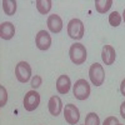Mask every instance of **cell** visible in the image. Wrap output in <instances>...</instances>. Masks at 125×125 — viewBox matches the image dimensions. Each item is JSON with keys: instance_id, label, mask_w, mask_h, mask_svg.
Masks as SVG:
<instances>
[{"instance_id": "1", "label": "cell", "mask_w": 125, "mask_h": 125, "mask_svg": "<svg viewBox=\"0 0 125 125\" xmlns=\"http://www.w3.org/2000/svg\"><path fill=\"white\" fill-rule=\"evenodd\" d=\"M69 56H70V60L74 62L75 65L84 64L85 60H86V56H88L85 46L80 43L73 44L69 49Z\"/></svg>"}, {"instance_id": "2", "label": "cell", "mask_w": 125, "mask_h": 125, "mask_svg": "<svg viewBox=\"0 0 125 125\" xmlns=\"http://www.w3.org/2000/svg\"><path fill=\"white\" fill-rule=\"evenodd\" d=\"M85 34V26L80 19H71L68 24V35L74 39L80 40Z\"/></svg>"}, {"instance_id": "3", "label": "cell", "mask_w": 125, "mask_h": 125, "mask_svg": "<svg viewBox=\"0 0 125 125\" xmlns=\"http://www.w3.org/2000/svg\"><path fill=\"white\" fill-rule=\"evenodd\" d=\"M89 78L93 85L95 86L103 85L104 80H105V71H104L103 65H100L99 62H94L89 69Z\"/></svg>"}, {"instance_id": "4", "label": "cell", "mask_w": 125, "mask_h": 125, "mask_svg": "<svg viewBox=\"0 0 125 125\" xmlns=\"http://www.w3.org/2000/svg\"><path fill=\"white\" fill-rule=\"evenodd\" d=\"M74 96L78 100H85L90 95V85L85 79H79L75 81L74 88H73Z\"/></svg>"}, {"instance_id": "5", "label": "cell", "mask_w": 125, "mask_h": 125, "mask_svg": "<svg viewBox=\"0 0 125 125\" xmlns=\"http://www.w3.org/2000/svg\"><path fill=\"white\" fill-rule=\"evenodd\" d=\"M15 75L18 81L20 83H28L31 78V66L26 61H20L15 66Z\"/></svg>"}, {"instance_id": "6", "label": "cell", "mask_w": 125, "mask_h": 125, "mask_svg": "<svg viewBox=\"0 0 125 125\" xmlns=\"http://www.w3.org/2000/svg\"><path fill=\"white\" fill-rule=\"evenodd\" d=\"M40 104V94L35 90H30L24 96V108L26 111H34Z\"/></svg>"}, {"instance_id": "7", "label": "cell", "mask_w": 125, "mask_h": 125, "mask_svg": "<svg viewBox=\"0 0 125 125\" xmlns=\"http://www.w3.org/2000/svg\"><path fill=\"white\" fill-rule=\"evenodd\" d=\"M64 118L68 124L75 125L80 119V111L74 104H68L64 108Z\"/></svg>"}, {"instance_id": "8", "label": "cell", "mask_w": 125, "mask_h": 125, "mask_svg": "<svg viewBox=\"0 0 125 125\" xmlns=\"http://www.w3.org/2000/svg\"><path fill=\"white\" fill-rule=\"evenodd\" d=\"M35 44H36L39 50H43V51L48 50L50 48V45H51V36H50V34L48 33V31H45V30H40L39 33L36 34V36H35Z\"/></svg>"}, {"instance_id": "9", "label": "cell", "mask_w": 125, "mask_h": 125, "mask_svg": "<svg viewBox=\"0 0 125 125\" xmlns=\"http://www.w3.org/2000/svg\"><path fill=\"white\" fill-rule=\"evenodd\" d=\"M46 24H48V28L51 33L54 34H58L62 30V20L59 15L56 14H53V15H49L48 20H46Z\"/></svg>"}, {"instance_id": "10", "label": "cell", "mask_w": 125, "mask_h": 125, "mask_svg": "<svg viewBox=\"0 0 125 125\" xmlns=\"http://www.w3.org/2000/svg\"><path fill=\"white\" fill-rule=\"evenodd\" d=\"M101 59H103L105 65H113L115 59H116L115 49H114L111 45H104L103 51H101Z\"/></svg>"}, {"instance_id": "11", "label": "cell", "mask_w": 125, "mask_h": 125, "mask_svg": "<svg viewBox=\"0 0 125 125\" xmlns=\"http://www.w3.org/2000/svg\"><path fill=\"white\" fill-rule=\"evenodd\" d=\"M48 109H49V113L51 114L53 116H58L59 114L61 113L62 110V103H61V99L56 95L51 96L49 99V103H48Z\"/></svg>"}, {"instance_id": "12", "label": "cell", "mask_w": 125, "mask_h": 125, "mask_svg": "<svg viewBox=\"0 0 125 125\" xmlns=\"http://www.w3.org/2000/svg\"><path fill=\"white\" fill-rule=\"evenodd\" d=\"M15 35V25H13V23L10 21H5L1 23L0 25V36L4 40H10Z\"/></svg>"}, {"instance_id": "13", "label": "cell", "mask_w": 125, "mask_h": 125, "mask_svg": "<svg viewBox=\"0 0 125 125\" xmlns=\"http://www.w3.org/2000/svg\"><path fill=\"white\" fill-rule=\"evenodd\" d=\"M71 86V81L68 75H60L56 80V90L59 94H68Z\"/></svg>"}, {"instance_id": "14", "label": "cell", "mask_w": 125, "mask_h": 125, "mask_svg": "<svg viewBox=\"0 0 125 125\" xmlns=\"http://www.w3.org/2000/svg\"><path fill=\"white\" fill-rule=\"evenodd\" d=\"M35 5H36L38 11H39L40 14L45 15V14H48V13L50 11L53 3H51V0H36Z\"/></svg>"}, {"instance_id": "15", "label": "cell", "mask_w": 125, "mask_h": 125, "mask_svg": "<svg viewBox=\"0 0 125 125\" xmlns=\"http://www.w3.org/2000/svg\"><path fill=\"white\" fill-rule=\"evenodd\" d=\"M113 5V0H95V9L100 14H105Z\"/></svg>"}, {"instance_id": "16", "label": "cell", "mask_w": 125, "mask_h": 125, "mask_svg": "<svg viewBox=\"0 0 125 125\" xmlns=\"http://www.w3.org/2000/svg\"><path fill=\"white\" fill-rule=\"evenodd\" d=\"M3 10L6 15H14L16 11V1L14 0H4L3 1Z\"/></svg>"}, {"instance_id": "17", "label": "cell", "mask_w": 125, "mask_h": 125, "mask_svg": "<svg viewBox=\"0 0 125 125\" xmlns=\"http://www.w3.org/2000/svg\"><path fill=\"white\" fill-rule=\"evenodd\" d=\"M84 125H100V119L98 114L95 113H89L85 118V124Z\"/></svg>"}, {"instance_id": "18", "label": "cell", "mask_w": 125, "mask_h": 125, "mask_svg": "<svg viewBox=\"0 0 125 125\" xmlns=\"http://www.w3.org/2000/svg\"><path fill=\"white\" fill-rule=\"evenodd\" d=\"M121 23V16L118 11H113L109 15V24L111 26H119Z\"/></svg>"}, {"instance_id": "19", "label": "cell", "mask_w": 125, "mask_h": 125, "mask_svg": "<svg viewBox=\"0 0 125 125\" xmlns=\"http://www.w3.org/2000/svg\"><path fill=\"white\" fill-rule=\"evenodd\" d=\"M41 83H43V79H41L40 75H35L33 79H31V88H33L34 90L38 89L40 85H41Z\"/></svg>"}, {"instance_id": "20", "label": "cell", "mask_w": 125, "mask_h": 125, "mask_svg": "<svg viewBox=\"0 0 125 125\" xmlns=\"http://www.w3.org/2000/svg\"><path fill=\"white\" fill-rule=\"evenodd\" d=\"M0 91H1V99H0V106H4L6 104V100H8V93L5 90L4 86H0Z\"/></svg>"}, {"instance_id": "21", "label": "cell", "mask_w": 125, "mask_h": 125, "mask_svg": "<svg viewBox=\"0 0 125 125\" xmlns=\"http://www.w3.org/2000/svg\"><path fill=\"white\" fill-rule=\"evenodd\" d=\"M116 124H119V120L115 116H108L103 123V125H116Z\"/></svg>"}, {"instance_id": "22", "label": "cell", "mask_w": 125, "mask_h": 125, "mask_svg": "<svg viewBox=\"0 0 125 125\" xmlns=\"http://www.w3.org/2000/svg\"><path fill=\"white\" fill-rule=\"evenodd\" d=\"M120 114H121V116L125 119V101L120 105Z\"/></svg>"}, {"instance_id": "23", "label": "cell", "mask_w": 125, "mask_h": 125, "mask_svg": "<svg viewBox=\"0 0 125 125\" xmlns=\"http://www.w3.org/2000/svg\"><path fill=\"white\" fill-rule=\"evenodd\" d=\"M120 93L125 96V79L121 81V84H120Z\"/></svg>"}, {"instance_id": "24", "label": "cell", "mask_w": 125, "mask_h": 125, "mask_svg": "<svg viewBox=\"0 0 125 125\" xmlns=\"http://www.w3.org/2000/svg\"><path fill=\"white\" fill-rule=\"evenodd\" d=\"M123 19H124V23H125V9H124V13H123Z\"/></svg>"}, {"instance_id": "25", "label": "cell", "mask_w": 125, "mask_h": 125, "mask_svg": "<svg viewBox=\"0 0 125 125\" xmlns=\"http://www.w3.org/2000/svg\"><path fill=\"white\" fill-rule=\"evenodd\" d=\"M116 125H123V124H120V123H119V124H116Z\"/></svg>"}]
</instances>
